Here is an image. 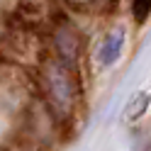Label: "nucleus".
I'll return each instance as SVG.
<instances>
[{"instance_id": "1", "label": "nucleus", "mask_w": 151, "mask_h": 151, "mask_svg": "<svg viewBox=\"0 0 151 151\" xmlns=\"http://www.w3.org/2000/svg\"><path fill=\"white\" fill-rule=\"evenodd\" d=\"M122 44H124V34L122 32H112L100 46V63H115L119 59V51H122Z\"/></svg>"}, {"instance_id": "2", "label": "nucleus", "mask_w": 151, "mask_h": 151, "mask_svg": "<svg viewBox=\"0 0 151 151\" xmlns=\"http://www.w3.org/2000/svg\"><path fill=\"white\" fill-rule=\"evenodd\" d=\"M151 12V3H137L134 5V17L141 22V20H146V15Z\"/></svg>"}]
</instances>
